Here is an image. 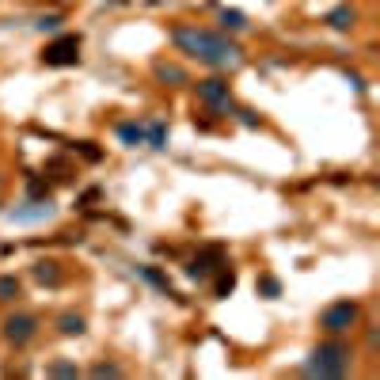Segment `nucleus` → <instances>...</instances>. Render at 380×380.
<instances>
[{"label": "nucleus", "instance_id": "obj_1", "mask_svg": "<svg viewBox=\"0 0 380 380\" xmlns=\"http://www.w3.org/2000/svg\"><path fill=\"white\" fill-rule=\"evenodd\" d=\"M171 46L179 53H187L190 61L206 65V69H236L244 61V50L228 39V34L206 31L198 23H179L171 27Z\"/></svg>", "mask_w": 380, "mask_h": 380}, {"label": "nucleus", "instance_id": "obj_2", "mask_svg": "<svg viewBox=\"0 0 380 380\" xmlns=\"http://www.w3.org/2000/svg\"><path fill=\"white\" fill-rule=\"evenodd\" d=\"M350 369H354V346L346 339H331V335L304 361V373L308 376H346Z\"/></svg>", "mask_w": 380, "mask_h": 380}, {"label": "nucleus", "instance_id": "obj_3", "mask_svg": "<svg viewBox=\"0 0 380 380\" xmlns=\"http://www.w3.org/2000/svg\"><path fill=\"white\" fill-rule=\"evenodd\" d=\"M194 99H198L202 107L209 110V114L217 118H228L236 110V99H232V88H228L225 77H206L194 84Z\"/></svg>", "mask_w": 380, "mask_h": 380}, {"label": "nucleus", "instance_id": "obj_4", "mask_svg": "<svg viewBox=\"0 0 380 380\" xmlns=\"http://www.w3.org/2000/svg\"><path fill=\"white\" fill-rule=\"evenodd\" d=\"M361 323V304L358 301H335L320 312V331L331 339H346Z\"/></svg>", "mask_w": 380, "mask_h": 380}, {"label": "nucleus", "instance_id": "obj_5", "mask_svg": "<svg viewBox=\"0 0 380 380\" xmlns=\"http://www.w3.org/2000/svg\"><path fill=\"white\" fill-rule=\"evenodd\" d=\"M39 316L34 312H12V316H4V323H0V335H4L8 346H15V350H23V346H31L34 339H39Z\"/></svg>", "mask_w": 380, "mask_h": 380}, {"label": "nucleus", "instance_id": "obj_6", "mask_svg": "<svg viewBox=\"0 0 380 380\" xmlns=\"http://www.w3.org/2000/svg\"><path fill=\"white\" fill-rule=\"evenodd\" d=\"M42 65H50V69H69V65H80V34H58L53 42H46Z\"/></svg>", "mask_w": 380, "mask_h": 380}, {"label": "nucleus", "instance_id": "obj_7", "mask_svg": "<svg viewBox=\"0 0 380 380\" xmlns=\"http://www.w3.org/2000/svg\"><path fill=\"white\" fill-rule=\"evenodd\" d=\"M221 266H225V263H221V247H209L206 255H198V258H190V263H187V277H190V282H206V277H213L221 270Z\"/></svg>", "mask_w": 380, "mask_h": 380}, {"label": "nucleus", "instance_id": "obj_8", "mask_svg": "<svg viewBox=\"0 0 380 380\" xmlns=\"http://www.w3.org/2000/svg\"><path fill=\"white\" fill-rule=\"evenodd\" d=\"M152 77L160 80L164 88H187L190 84L187 69H183V65H175V61H156L152 65Z\"/></svg>", "mask_w": 380, "mask_h": 380}, {"label": "nucleus", "instance_id": "obj_9", "mask_svg": "<svg viewBox=\"0 0 380 380\" xmlns=\"http://www.w3.org/2000/svg\"><path fill=\"white\" fill-rule=\"evenodd\" d=\"M31 277L42 282V285H50V289H58V285L65 282V270H61L58 258H39V263L31 266Z\"/></svg>", "mask_w": 380, "mask_h": 380}, {"label": "nucleus", "instance_id": "obj_10", "mask_svg": "<svg viewBox=\"0 0 380 380\" xmlns=\"http://www.w3.org/2000/svg\"><path fill=\"white\" fill-rule=\"evenodd\" d=\"M323 23H327L331 31H354V23H358V8H354V4H339V8H331V12L323 15Z\"/></svg>", "mask_w": 380, "mask_h": 380}, {"label": "nucleus", "instance_id": "obj_11", "mask_svg": "<svg viewBox=\"0 0 380 380\" xmlns=\"http://www.w3.org/2000/svg\"><path fill=\"white\" fill-rule=\"evenodd\" d=\"M53 327H58V335L72 339V335H84V331H88V320L80 316V312H61V316H58V323H53Z\"/></svg>", "mask_w": 380, "mask_h": 380}, {"label": "nucleus", "instance_id": "obj_12", "mask_svg": "<svg viewBox=\"0 0 380 380\" xmlns=\"http://www.w3.org/2000/svg\"><path fill=\"white\" fill-rule=\"evenodd\" d=\"M46 217H53V206L46 198H31V209H15L12 213V221H46Z\"/></svg>", "mask_w": 380, "mask_h": 380}, {"label": "nucleus", "instance_id": "obj_13", "mask_svg": "<svg viewBox=\"0 0 380 380\" xmlns=\"http://www.w3.org/2000/svg\"><path fill=\"white\" fill-rule=\"evenodd\" d=\"M118 141L129 148L145 145V122H118Z\"/></svg>", "mask_w": 380, "mask_h": 380}, {"label": "nucleus", "instance_id": "obj_14", "mask_svg": "<svg viewBox=\"0 0 380 380\" xmlns=\"http://www.w3.org/2000/svg\"><path fill=\"white\" fill-rule=\"evenodd\" d=\"M232 289H236V270L225 263V266L217 270V282H213V296H217V301H225V296L232 293Z\"/></svg>", "mask_w": 380, "mask_h": 380}, {"label": "nucleus", "instance_id": "obj_15", "mask_svg": "<svg viewBox=\"0 0 380 380\" xmlns=\"http://www.w3.org/2000/svg\"><path fill=\"white\" fill-rule=\"evenodd\" d=\"M23 296V282L15 274H0V304H12Z\"/></svg>", "mask_w": 380, "mask_h": 380}, {"label": "nucleus", "instance_id": "obj_16", "mask_svg": "<svg viewBox=\"0 0 380 380\" xmlns=\"http://www.w3.org/2000/svg\"><path fill=\"white\" fill-rule=\"evenodd\" d=\"M145 145L156 148V152H160V148H168V126H164V122H148L145 126Z\"/></svg>", "mask_w": 380, "mask_h": 380}, {"label": "nucleus", "instance_id": "obj_17", "mask_svg": "<svg viewBox=\"0 0 380 380\" xmlns=\"http://www.w3.org/2000/svg\"><path fill=\"white\" fill-rule=\"evenodd\" d=\"M221 31H225V34L228 31H232V34L236 31H247V15L236 12V8H225V12H221Z\"/></svg>", "mask_w": 380, "mask_h": 380}, {"label": "nucleus", "instance_id": "obj_18", "mask_svg": "<svg viewBox=\"0 0 380 380\" xmlns=\"http://www.w3.org/2000/svg\"><path fill=\"white\" fill-rule=\"evenodd\" d=\"M258 296H266V301H277V296H282V282H277V277H270V274H263V277H258Z\"/></svg>", "mask_w": 380, "mask_h": 380}, {"label": "nucleus", "instance_id": "obj_19", "mask_svg": "<svg viewBox=\"0 0 380 380\" xmlns=\"http://www.w3.org/2000/svg\"><path fill=\"white\" fill-rule=\"evenodd\" d=\"M141 274H145V277H148V282H152V285H156V289H160V293H168V296H179V293L171 289V282H168V277H164L160 270H156V266H145Z\"/></svg>", "mask_w": 380, "mask_h": 380}, {"label": "nucleus", "instance_id": "obj_20", "mask_svg": "<svg viewBox=\"0 0 380 380\" xmlns=\"http://www.w3.org/2000/svg\"><path fill=\"white\" fill-rule=\"evenodd\" d=\"M46 373L50 376H80V369L72 361H53V365H46Z\"/></svg>", "mask_w": 380, "mask_h": 380}, {"label": "nucleus", "instance_id": "obj_21", "mask_svg": "<svg viewBox=\"0 0 380 380\" xmlns=\"http://www.w3.org/2000/svg\"><path fill=\"white\" fill-rule=\"evenodd\" d=\"M91 376H126V369L114 361H99V365H91Z\"/></svg>", "mask_w": 380, "mask_h": 380}, {"label": "nucleus", "instance_id": "obj_22", "mask_svg": "<svg viewBox=\"0 0 380 380\" xmlns=\"http://www.w3.org/2000/svg\"><path fill=\"white\" fill-rule=\"evenodd\" d=\"M27 194H31V198H46V194H50V183H46L42 175H31V179H27Z\"/></svg>", "mask_w": 380, "mask_h": 380}, {"label": "nucleus", "instance_id": "obj_23", "mask_svg": "<svg viewBox=\"0 0 380 380\" xmlns=\"http://www.w3.org/2000/svg\"><path fill=\"white\" fill-rule=\"evenodd\" d=\"M232 114L240 118V126H247V129H258V126H263V118H258L255 110H247V107H236Z\"/></svg>", "mask_w": 380, "mask_h": 380}, {"label": "nucleus", "instance_id": "obj_24", "mask_svg": "<svg viewBox=\"0 0 380 380\" xmlns=\"http://www.w3.org/2000/svg\"><path fill=\"white\" fill-rule=\"evenodd\" d=\"M61 15H39V20H34V27H39V31H50V34H58L61 31Z\"/></svg>", "mask_w": 380, "mask_h": 380}]
</instances>
